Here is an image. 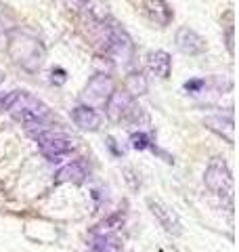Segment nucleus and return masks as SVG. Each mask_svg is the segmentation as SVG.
<instances>
[{"mask_svg":"<svg viewBox=\"0 0 239 252\" xmlns=\"http://www.w3.org/2000/svg\"><path fill=\"white\" fill-rule=\"evenodd\" d=\"M71 120L82 130H99L101 126V116L86 105H78L71 109Z\"/></svg>","mask_w":239,"mask_h":252,"instance_id":"ddd939ff","label":"nucleus"},{"mask_svg":"<svg viewBox=\"0 0 239 252\" xmlns=\"http://www.w3.org/2000/svg\"><path fill=\"white\" fill-rule=\"evenodd\" d=\"M90 252H120V244L116 235H105V238H94Z\"/></svg>","mask_w":239,"mask_h":252,"instance_id":"a211bd4d","label":"nucleus"},{"mask_svg":"<svg viewBox=\"0 0 239 252\" xmlns=\"http://www.w3.org/2000/svg\"><path fill=\"white\" fill-rule=\"evenodd\" d=\"M82 11L89 15V19L94 21V23H109L111 19V11H109V4L105 0H89Z\"/></svg>","mask_w":239,"mask_h":252,"instance_id":"2eb2a0df","label":"nucleus"},{"mask_svg":"<svg viewBox=\"0 0 239 252\" xmlns=\"http://www.w3.org/2000/svg\"><path fill=\"white\" fill-rule=\"evenodd\" d=\"M51 76H53V78H51L53 84H63V82L67 80V74H65V69H63V67L53 69V74H51Z\"/></svg>","mask_w":239,"mask_h":252,"instance_id":"aec40b11","label":"nucleus"},{"mask_svg":"<svg viewBox=\"0 0 239 252\" xmlns=\"http://www.w3.org/2000/svg\"><path fill=\"white\" fill-rule=\"evenodd\" d=\"M149 91V84H147V78L143 76V72H130L126 76V93L130 97H141Z\"/></svg>","mask_w":239,"mask_h":252,"instance_id":"f3484780","label":"nucleus"},{"mask_svg":"<svg viewBox=\"0 0 239 252\" xmlns=\"http://www.w3.org/2000/svg\"><path fill=\"white\" fill-rule=\"evenodd\" d=\"M124 225V215H111L109 219L101 220V223L92 229V238H105V235H116V231Z\"/></svg>","mask_w":239,"mask_h":252,"instance_id":"dca6fc26","label":"nucleus"},{"mask_svg":"<svg viewBox=\"0 0 239 252\" xmlns=\"http://www.w3.org/2000/svg\"><path fill=\"white\" fill-rule=\"evenodd\" d=\"M107 53L116 61H122V63H128L134 53L132 38L128 36V32L122 26H118V23H109L107 26Z\"/></svg>","mask_w":239,"mask_h":252,"instance_id":"0eeeda50","label":"nucleus"},{"mask_svg":"<svg viewBox=\"0 0 239 252\" xmlns=\"http://www.w3.org/2000/svg\"><path fill=\"white\" fill-rule=\"evenodd\" d=\"M206 128H210L212 132H216L218 137H222L229 143H235V124H233V114H214L204 118Z\"/></svg>","mask_w":239,"mask_h":252,"instance_id":"9d476101","label":"nucleus"},{"mask_svg":"<svg viewBox=\"0 0 239 252\" xmlns=\"http://www.w3.org/2000/svg\"><path fill=\"white\" fill-rule=\"evenodd\" d=\"M2 80H4V74H0V84H2Z\"/></svg>","mask_w":239,"mask_h":252,"instance_id":"4be33fe9","label":"nucleus"},{"mask_svg":"<svg viewBox=\"0 0 239 252\" xmlns=\"http://www.w3.org/2000/svg\"><path fill=\"white\" fill-rule=\"evenodd\" d=\"M6 53H9V57L17 65H21L30 74L38 72L46 57L42 42L36 36L28 34V32H21V30H13L6 36Z\"/></svg>","mask_w":239,"mask_h":252,"instance_id":"f257e3e1","label":"nucleus"},{"mask_svg":"<svg viewBox=\"0 0 239 252\" xmlns=\"http://www.w3.org/2000/svg\"><path fill=\"white\" fill-rule=\"evenodd\" d=\"M143 9H145L147 17L159 28L170 26V21L174 17L170 4L166 2V0H143Z\"/></svg>","mask_w":239,"mask_h":252,"instance_id":"9b49d317","label":"nucleus"},{"mask_svg":"<svg viewBox=\"0 0 239 252\" xmlns=\"http://www.w3.org/2000/svg\"><path fill=\"white\" fill-rule=\"evenodd\" d=\"M34 137L38 141V147L51 162H61V158L69 154L74 149V139H69L61 132H55V130H38L34 132Z\"/></svg>","mask_w":239,"mask_h":252,"instance_id":"39448f33","label":"nucleus"},{"mask_svg":"<svg viewBox=\"0 0 239 252\" xmlns=\"http://www.w3.org/2000/svg\"><path fill=\"white\" fill-rule=\"evenodd\" d=\"M130 141H132V147L134 149H147V147H151V135H147V132H134V135L130 137Z\"/></svg>","mask_w":239,"mask_h":252,"instance_id":"6ab92c4d","label":"nucleus"},{"mask_svg":"<svg viewBox=\"0 0 239 252\" xmlns=\"http://www.w3.org/2000/svg\"><path fill=\"white\" fill-rule=\"evenodd\" d=\"M116 91L114 80L107 74H94L89 82H86L82 91V103L90 109L105 107L107 99L111 97V93Z\"/></svg>","mask_w":239,"mask_h":252,"instance_id":"423d86ee","label":"nucleus"},{"mask_svg":"<svg viewBox=\"0 0 239 252\" xmlns=\"http://www.w3.org/2000/svg\"><path fill=\"white\" fill-rule=\"evenodd\" d=\"M67 2H69V4H74V6H78V9H82V6L89 2V0H67Z\"/></svg>","mask_w":239,"mask_h":252,"instance_id":"412c9836","label":"nucleus"},{"mask_svg":"<svg viewBox=\"0 0 239 252\" xmlns=\"http://www.w3.org/2000/svg\"><path fill=\"white\" fill-rule=\"evenodd\" d=\"M147 69L155 78L166 80L172 72V57L166 51H151L147 55Z\"/></svg>","mask_w":239,"mask_h":252,"instance_id":"f8f14e48","label":"nucleus"},{"mask_svg":"<svg viewBox=\"0 0 239 252\" xmlns=\"http://www.w3.org/2000/svg\"><path fill=\"white\" fill-rule=\"evenodd\" d=\"M105 114L109 122L120 124V122L137 120L141 114V107L137 105L134 97H130L126 91H114L105 103Z\"/></svg>","mask_w":239,"mask_h":252,"instance_id":"20e7f679","label":"nucleus"},{"mask_svg":"<svg viewBox=\"0 0 239 252\" xmlns=\"http://www.w3.org/2000/svg\"><path fill=\"white\" fill-rule=\"evenodd\" d=\"M204 183L214 195L220 200H227L229 208L233 206V193H235V183H233V172H231L229 164L222 158H212L208 168L204 172Z\"/></svg>","mask_w":239,"mask_h":252,"instance_id":"7ed1b4c3","label":"nucleus"},{"mask_svg":"<svg viewBox=\"0 0 239 252\" xmlns=\"http://www.w3.org/2000/svg\"><path fill=\"white\" fill-rule=\"evenodd\" d=\"M6 112L17 122L26 124L28 128L42 126V122L49 118V107H46V103H42L38 97H34L31 93H26V91H17L11 107L6 109Z\"/></svg>","mask_w":239,"mask_h":252,"instance_id":"f03ea898","label":"nucleus"},{"mask_svg":"<svg viewBox=\"0 0 239 252\" xmlns=\"http://www.w3.org/2000/svg\"><path fill=\"white\" fill-rule=\"evenodd\" d=\"M86 179V168L82 162H71L65 164L57 175H55V183L61 185V183H82Z\"/></svg>","mask_w":239,"mask_h":252,"instance_id":"4468645a","label":"nucleus"},{"mask_svg":"<svg viewBox=\"0 0 239 252\" xmlns=\"http://www.w3.org/2000/svg\"><path fill=\"white\" fill-rule=\"evenodd\" d=\"M147 206L151 210V215L157 219V223L164 227L166 233L170 235H180L182 233V225H180V219L179 215L174 212L170 206H166L162 200L157 198H147Z\"/></svg>","mask_w":239,"mask_h":252,"instance_id":"6e6552de","label":"nucleus"},{"mask_svg":"<svg viewBox=\"0 0 239 252\" xmlns=\"http://www.w3.org/2000/svg\"><path fill=\"white\" fill-rule=\"evenodd\" d=\"M177 49L180 53L195 57V55L206 53L208 44H206V38L199 36L195 30H191V28H179L177 30Z\"/></svg>","mask_w":239,"mask_h":252,"instance_id":"1a4fd4ad","label":"nucleus"}]
</instances>
